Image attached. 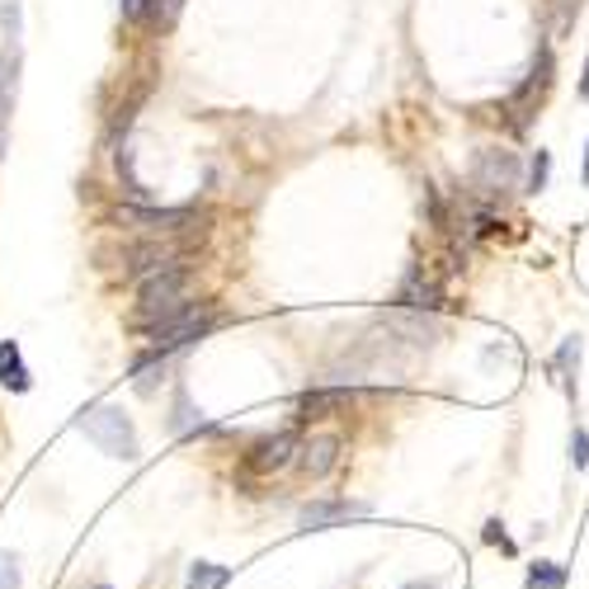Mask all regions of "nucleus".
<instances>
[{"instance_id":"1","label":"nucleus","mask_w":589,"mask_h":589,"mask_svg":"<svg viewBox=\"0 0 589 589\" xmlns=\"http://www.w3.org/2000/svg\"><path fill=\"white\" fill-rule=\"evenodd\" d=\"M193 274L189 270H166V274H151V278H141V293H137V312L133 320L141 330H166L170 320H180L193 302Z\"/></svg>"},{"instance_id":"2","label":"nucleus","mask_w":589,"mask_h":589,"mask_svg":"<svg viewBox=\"0 0 589 589\" xmlns=\"http://www.w3.org/2000/svg\"><path fill=\"white\" fill-rule=\"evenodd\" d=\"M81 434L91 439L99 453H109V457H123V462L137 457V430H133V420L123 416V410H114V406L85 410V416H81Z\"/></svg>"},{"instance_id":"3","label":"nucleus","mask_w":589,"mask_h":589,"mask_svg":"<svg viewBox=\"0 0 589 589\" xmlns=\"http://www.w3.org/2000/svg\"><path fill=\"white\" fill-rule=\"evenodd\" d=\"M524 180V160L505 147H486L472 156V189L481 199H509Z\"/></svg>"},{"instance_id":"4","label":"nucleus","mask_w":589,"mask_h":589,"mask_svg":"<svg viewBox=\"0 0 589 589\" xmlns=\"http://www.w3.org/2000/svg\"><path fill=\"white\" fill-rule=\"evenodd\" d=\"M189 255V241H175V236H151V241H141L133 245L128 255H123V274H133V278H151V274H166V270H180V260Z\"/></svg>"},{"instance_id":"5","label":"nucleus","mask_w":589,"mask_h":589,"mask_svg":"<svg viewBox=\"0 0 589 589\" xmlns=\"http://www.w3.org/2000/svg\"><path fill=\"white\" fill-rule=\"evenodd\" d=\"M123 227L151 231V236H175V231H203L199 208H118Z\"/></svg>"},{"instance_id":"6","label":"nucleus","mask_w":589,"mask_h":589,"mask_svg":"<svg viewBox=\"0 0 589 589\" xmlns=\"http://www.w3.org/2000/svg\"><path fill=\"white\" fill-rule=\"evenodd\" d=\"M297 434L293 430H283V434H270V439H260V443H250V453H245V467L250 472H260V476H274L283 472L288 462L297 457Z\"/></svg>"},{"instance_id":"7","label":"nucleus","mask_w":589,"mask_h":589,"mask_svg":"<svg viewBox=\"0 0 589 589\" xmlns=\"http://www.w3.org/2000/svg\"><path fill=\"white\" fill-rule=\"evenodd\" d=\"M340 434H312L307 443L297 449V467L307 481H326L335 467H340Z\"/></svg>"},{"instance_id":"8","label":"nucleus","mask_w":589,"mask_h":589,"mask_svg":"<svg viewBox=\"0 0 589 589\" xmlns=\"http://www.w3.org/2000/svg\"><path fill=\"white\" fill-rule=\"evenodd\" d=\"M551 71H557V57H551V48H538V62H533L528 81H524L519 91H514V99H509V109H524V114H519V123L528 118L533 104H543V95L551 91Z\"/></svg>"},{"instance_id":"9","label":"nucleus","mask_w":589,"mask_h":589,"mask_svg":"<svg viewBox=\"0 0 589 589\" xmlns=\"http://www.w3.org/2000/svg\"><path fill=\"white\" fill-rule=\"evenodd\" d=\"M349 519H368V505H354V499H316L297 514L302 533H316V528H330V524H349Z\"/></svg>"},{"instance_id":"10","label":"nucleus","mask_w":589,"mask_h":589,"mask_svg":"<svg viewBox=\"0 0 589 589\" xmlns=\"http://www.w3.org/2000/svg\"><path fill=\"white\" fill-rule=\"evenodd\" d=\"M349 406H354L349 387H316V391H307V397L297 401L302 420H326V416H340V410H349Z\"/></svg>"},{"instance_id":"11","label":"nucleus","mask_w":589,"mask_h":589,"mask_svg":"<svg viewBox=\"0 0 589 589\" xmlns=\"http://www.w3.org/2000/svg\"><path fill=\"white\" fill-rule=\"evenodd\" d=\"M0 387H10V391H29L33 378H29V368H24V354L14 340H0Z\"/></svg>"},{"instance_id":"12","label":"nucleus","mask_w":589,"mask_h":589,"mask_svg":"<svg viewBox=\"0 0 589 589\" xmlns=\"http://www.w3.org/2000/svg\"><path fill=\"white\" fill-rule=\"evenodd\" d=\"M14 71H20V52L0 57V151H6V128H10V104H14Z\"/></svg>"},{"instance_id":"13","label":"nucleus","mask_w":589,"mask_h":589,"mask_svg":"<svg viewBox=\"0 0 589 589\" xmlns=\"http://www.w3.org/2000/svg\"><path fill=\"white\" fill-rule=\"evenodd\" d=\"M231 580V566L218 561H193L189 566V589H222Z\"/></svg>"},{"instance_id":"14","label":"nucleus","mask_w":589,"mask_h":589,"mask_svg":"<svg viewBox=\"0 0 589 589\" xmlns=\"http://www.w3.org/2000/svg\"><path fill=\"white\" fill-rule=\"evenodd\" d=\"M561 585H566V570L557 561H538L524 580V589H561Z\"/></svg>"},{"instance_id":"15","label":"nucleus","mask_w":589,"mask_h":589,"mask_svg":"<svg viewBox=\"0 0 589 589\" xmlns=\"http://www.w3.org/2000/svg\"><path fill=\"white\" fill-rule=\"evenodd\" d=\"M180 6H185V0H147V14H141V20H147L151 29H170L175 14H180Z\"/></svg>"},{"instance_id":"16","label":"nucleus","mask_w":589,"mask_h":589,"mask_svg":"<svg viewBox=\"0 0 589 589\" xmlns=\"http://www.w3.org/2000/svg\"><path fill=\"white\" fill-rule=\"evenodd\" d=\"M557 364L570 372V378H566V387H570V397H576V368H580V340H576V335H570V340L561 345V354H557Z\"/></svg>"},{"instance_id":"17","label":"nucleus","mask_w":589,"mask_h":589,"mask_svg":"<svg viewBox=\"0 0 589 589\" xmlns=\"http://www.w3.org/2000/svg\"><path fill=\"white\" fill-rule=\"evenodd\" d=\"M547 175H551V156L538 151V156H533V166H528V193H543L547 189Z\"/></svg>"},{"instance_id":"18","label":"nucleus","mask_w":589,"mask_h":589,"mask_svg":"<svg viewBox=\"0 0 589 589\" xmlns=\"http://www.w3.org/2000/svg\"><path fill=\"white\" fill-rule=\"evenodd\" d=\"M0 24H6L10 48L20 43V0H0Z\"/></svg>"},{"instance_id":"19","label":"nucleus","mask_w":589,"mask_h":589,"mask_svg":"<svg viewBox=\"0 0 589 589\" xmlns=\"http://www.w3.org/2000/svg\"><path fill=\"white\" fill-rule=\"evenodd\" d=\"M0 589H20V561L10 551H0Z\"/></svg>"},{"instance_id":"20","label":"nucleus","mask_w":589,"mask_h":589,"mask_svg":"<svg viewBox=\"0 0 589 589\" xmlns=\"http://www.w3.org/2000/svg\"><path fill=\"white\" fill-rule=\"evenodd\" d=\"M570 462H576V467H589V434L585 430L570 434Z\"/></svg>"},{"instance_id":"21","label":"nucleus","mask_w":589,"mask_h":589,"mask_svg":"<svg viewBox=\"0 0 589 589\" xmlns=\"http://www.w3.org/2000/svg\"><path fill=\"white\" fill-rule=\"evenodd\" d=\"M147 14V0H123V20H141Z\"/></svg>"},{"instance_id":"22","label":"nucleus","mask_w":589,"mask_h":589,"mask_svg":"<svg viewBox=\"0 0 589 589\" xmlns=\"http://www.w3.org/2000/svg\"><path fill=\"white\" fill-rule=\"evenodd\" d=\"M486 543H499V547H505V551H514V543L505 538V533H499V524H486Z\"/></svg>"},{"instance_id":"23","label":"nucleus","mask_w":589,"mask_h":589,"mask_svg":"<svg viewBox=\"0 0 589 589\" xmlns=\"http://www.w3.org/2000/svg\"><path fill=\"white\" fill-rule=\"evenodd\" d=\"M401 589H434V580H410V585H401Z\"/></svg>"},{"instance_id":"24","label":"nucleus","mask_w":589,"mask_h":589,"mask_svg":"<svg viewBox=\"0 0 589 589\" xmlns=\"http://www.w3.org/2000/svg\"><path fill=\"white\" fill-rule=\"evenodd\" d=\"M580 95L589 99V57H585V81H580Z\"/></svg>"},{"instance_id":"25","label":"nucleus","mask_w":589,"mask_h":589,"mask_svg":"<svg viewBox=\"0 0 589 589\" xmlns=\"http://www.w3.org/2000/svg\"><path fill=\"white\" fill-rule=\"evenodd\" d=\"M585 185H589V147H585Z\"/></svg>"},{"instance_id":"26","label":"nucleus","mask_w":589,"mask_h":589,"mask_svg":"<svg viewBox=\"0 0 589 589\" xmlns=\"http://www.w3.org/2000/svg\"><path fill=\"white\" fill-rule=\"evenodd\" d=\"M95 589H109V585H95Z\"/></svg>"}]
</instances>
